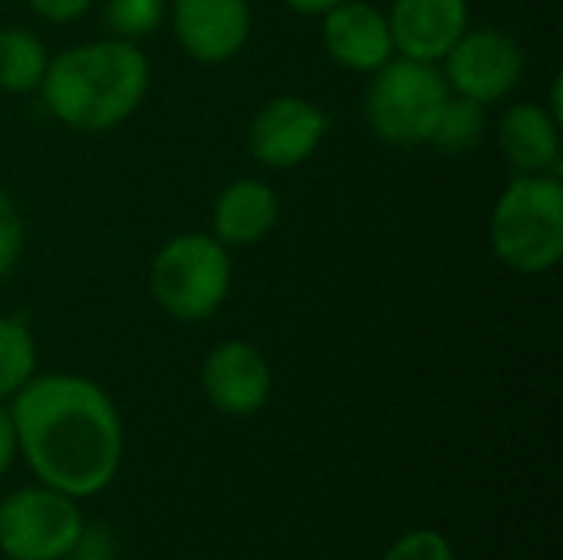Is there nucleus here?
Listing matches in <instances>:
<instances>
[{
    "label": "nucleus",
    "instance_id": "39448f33",
    "mask_svg": "<svg viewBox=\"0 0 563 560\" xmlns=\"http://www.w3.org/2000/svg\"><path fill=\"white\" fill-rule=\"evenodd\" d=\"M369 76L373 83L366 89V122L373 135L396 149L429 145L435 119L452 96L439 63L393 56Z\"/></svg>",
    "mask_w": 563,
    "mask_h": 560
},
{
    "label": "nucleus",
    "instance_id": "ddd939ff",
    "mask_svg": "<svg viewBox=\"0 0 563 560\" xmlns=\"http://www.w3.org/2000/svg\"><path fill=\"white\" fill-rule=\"evenodd\" d=\"M280 218V198L264 178H234L211 208V234L231 248L261 244Z\"/></svg>",
    "mask_w": 563,
    "mask_h": 560
},
{
    "label": "nucleus",
    "instance_id": "20e7f679",
    "mask_svg": "<svg viewBox=\"0 0 563 560\" xmlns=\"http://www.w3.org/2000/svg\"><path fill=\"white\" fill-rule=\"evenodd\" d=\"M231 251L201 231L172 238L152 261L148 287L155 304L178 323L211 320L231 294Z\"/></svg>",
    "mask_w": 563,
    "mask_h": 560
},
{
    "label": "nucleus",
    "instance_id": "4be33fe9",
    "mask_svg": "<svg viewBox=\"0 0 563 560\" xmlns=\"http://www.w3.org/2000/svg\"><path fill=\"white\" fill-rule=\"evenodd\" d=\"M96 0H26V7L46 23H73L89 13Z\"/></svg>",
    "mask_w": 563,
    "mask_h": 560
},
{
    "label": "nucleus",
    "instance_id": "f8f14e48",
    "mask_svg": "<svg viewBox=\"0 0 563 560\" xmlns=\"http://www.w3.org/2000/svg\"><path fill=\"white\" fill-rule=\"evenodd\" d=\"M320 36L327 56L350 73H376L396 56L386 13L366 0H343L327 10Z\"/></svg>",
    "mask_w": 563,
    "mask_h": 560
},
{
    "label": "nucleus",
    "instance_id": "f03ea898",
    "mask_svg": "<svg viewBox=\"0 0 563 560\" xmlns=\"http://www.w3.org/2000/svg\"><path fill=\"white\" fill-rule=\"evenodd\" d=\"M148 56L132 40L102 36L53 56L36 92L56 122L96 135L132 119L148 96Z\"/></svg>",
    "mask_w": 563,
    "mask_h": 560
},
{
    "label": "nucleus",
    "instance_id": "5701e85b",
    "mask_svg": "<svg viewBox=\"0 0 563 560\" xmlns=\"http://www.w3.org/2000/svg\"><path fill=\"white\" fill-rule=\"evenodd\" d=\"M13 462H16V432H13L10 406L0 403V479L10 472Z\"/></svg>",
    "mask_w": 563,
    "mask_h": 560
},
{
    "label": "nucleus",
    "instance_id": "4468645a",
    "mask_svg": "<svg viewBox=\"0 0 563 560\" xmlns=\"http://www.w3.org/2000/svg\"><path fill=\"white\" fill-rule=\"evenodd\" d=\"M498 145L518 175H561V122L541 102H511L498 119Z\"/></svg>",
    "mask_w": 563,
    "mask_h": 560
},
{
    "label": "nucleus",
    "instance_id": "a211bd4d",
    "mask_svg": "<svg viewBox=\"0 0 563 560\" xmlns=\"http://www.w3.org/2000/svg\"><path fill=\"white\" fill-rule=\"evenodd\" d=\"M168 13L165 0H106V26L119 40H142L162 26Z\"/></svg>",
    "mask_w": 563,
    "mask_h": 560
},
{
    "label": "nucleus",
    "instance_id": "6ab92c4d",
    "mask_svg": "<svg viewBox=\"0 0 563 560\" xmlns=\"http://www.w3.org/2000/svg\"><path fill=\"white\" fill-rule=\"evenodd\" d=\"M383 560H459V554H455V545L442 531L412 528L386 548Z\"/></svg>",
    "mask_w": 563,
    "mask_h": 560
},
{
    "label": "nucleus",
    "instance_id": "aec40b11",
    "mask_svg": "<svg viewBox=\"0 0 563 560\" xmlns=\"http://www.w3.org/2000/svg\"><path fill=\"white\" fill-rule=\"evenodd\" d=\"M23 218H20V208L16 201L0 191V281L16 267L20 254H23Z\"/></svg>",
    "mask_w": 563,
    "mask_h": 560
},
{
    "label": "nucleus",
    "instance_id": "2eb2a0df",
    "mask_svg": "<svg viewBox=\"0 0 563 560\" xmlns=\"http://www.w3.org/2000/svg\"><path fill=\"white\" fill-rule=\"evenodd\" d=\"M49 66L43 40L26 26H0V89L10 96L36 92Z\"/></svg>",
    "mask_w": 563,
    "mask_h": 560
},
{
    "label": "nucleus",
    "instance_id": "dca6fc26",
    "mask_svg": "<svg viewBox=\"0 0 563 560\" xmlns=\"http://www.w3.org/2000/svg\"><path fill=\"white\" fill-rule=\"evenodd\" d=\"M485 129H488V106L465 99V96H449V102L442 106L435 119L429 145H435L445 155H465L478 149V142L485 139Z\"/></svg>",
    "mask_w": 563,
    "mask_h": 560
},
{
    "label": "nucleus",
    "instance_id": "1a4fd4ad",
    "mask_svg": "<svg viewBox=\"0 0 563 560\" xmlns=\"http://www.w3.org/2000/svg\"><path fill=\"white\" fill-rule=\"evenodd\" d=\"M201 389L208 403L231 416H257L274 393V373L267 356L247 340H221L201 363Z\"/></svg>",
    "mask_w": 563,
    "mask_h": 560
},
{
    "label": "nucleus",
    "instance_id": "423d86ee",
    "mask_svg": "<svg viewBox=\"0 0 563 560\" xmlns=\"http://www.w3.org/2000/svg\"><path fill=\"white\" fill-rule=\"evenodd\" d=\"M86 518L76 498L26 485L0 502V554L7 560H66Z\"/></svg>",
    "mask_w": 563,
    "mask_h": 560
},
{
    "label": "nucleus",
    "instance_id": "b1692460",
    "mask_svg": "<svg viewBox=\"0 0 563 560\" xmlns=\"http://www.w3.org/2000/svg\"><path fill=\"white\" fill-rule=\"evenodd\" d=\"M294 13H300V17H323L327 10H333L336 3H343V0H284Z\"/></svg>",
    "mask_w": 563,
    "mask_h": 560
},
{
    "label": "nucleus",
    "instance_id": "9b49d317",
    "mask_svg": "<svg viewBox=\"0 0 563 560\" xmlns=\"http://www.w3.org/2000/svg\"><path fill=\"white\" fill-rule=\"evenodd\" d=\"M386 20L399 56L442 63L472 26V7L468 0H393Z\"/></svg>",
    "mask_w": 563,
    "mask_h": 560
},
{
    "label": "nucleus",
    "instance_id": "6e6552de",
    "mask_svg": "<svg viewBox=\"0 0 563 560\" xmlns=\"http://www.w3.org/2000/svg\"><path fill=\"white\" fill-rule=\"evenodd\" d=\"M327 129L330 119L313 99L277 96L254 112L247 125V149L264 168L287 172L317 155L327 139Z\"/></svg>",
    "mask_w": 563,
    "mask_h": 560
},
{
    "label": "nucleus",
    "instance_id": "f3484780",
    "mask_svg": "<svg viewBox=\"0 0 563 560\" xmlns=\"http://www.w3.org/2000/svg\"><path fill=\"white\" fill-rule=\"evenodd\" d=\"M36 373V340L16 317H0V403L13 399Z\"/></svg>",
    "mask_w": 563,
    "mask_h": 560
},
{
    "label": "nucleus",
    "instance_id": "412c9836",
    "mask_svg": "<svg viewBox=\"0 0 563 560\" xmlns=\"http://www.w3.org/2000/svg\"><path fill=\"white\" fill-rule=\"evenodd\" d=\"M66 560H119L115 531L102 521H86Z\"/></svg>",
    "mask_w": 563,
    "mask_h": 560
},
{
    "label": "nucleus",
    "instance_id": "9d476101",
    "mask_svg": "<svg viewBox=\"0 0 563 560\" xmlns=\"http://www.w3.org/2000/svg\"><path fill=\"white\" fill-rule=\"evenodd\" d=\"M172 30L178 46L205 66L234 59L251 36L247 0H172Z\"/></svg>",
    "mask_w": 563,
    "mask_h": 560
},
{
    "label": "nucleus",
    "instance_id": "f257e3e1",
    "mask_svg": "<svg viewBox=\"0 0 563 560\" xmlns=\"http://www.w3.org/2000/svg\"><path fill=\"white\" fill-rule=\"evenodd\" d=\"M16 455L36 485L76 502L106 492L125 455V429L112 396L79 373H33L10 399Z\"/></svg>",
    "mask_w": 563,
    "mask_h": 560
},
{
    "label": "nucleus",
    "instance_id": "0eeeda50",
    "mask_svg": "<svg viewBox=\"0 0 563 560\" xmlns=\"http://www.w3.org/2000/svg\"><path fill=\"white\" fill-rule=\"evenodd\" d=\"M439 69L452 96H465L482 106H492L508 99L521 86L528 69V53L501 26H478V30L468 26L462 40L445 53Z\"/></svg>",
    "mask_w": 563,
    "mask_h": 560
},
{
    "label": "nucleus",
    "instance_id": "7ed1b4c3",
    "mask_svg": "<svg viewBox=\"0 0 563 560\" xmlns=\"http://www.w3.org/2000/svg\"><path fill=\"white\" fill-rule=\"evenodd\" d=\"M492 251L525 277L551 274L563 257V182L554 172L518 175L495 201Z\"/></svg>",
    "mask_w": 563,
    "mask_h": 560
}]
</instances>
